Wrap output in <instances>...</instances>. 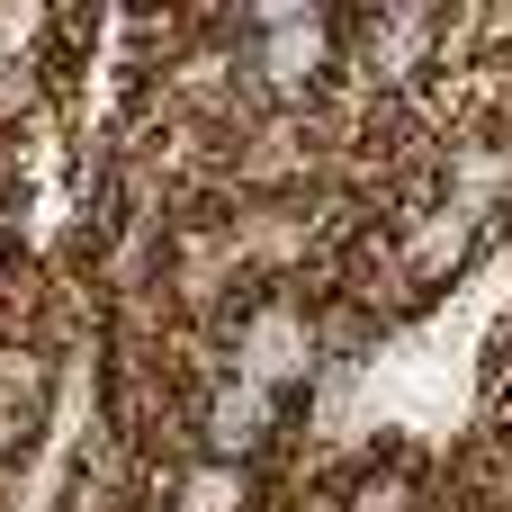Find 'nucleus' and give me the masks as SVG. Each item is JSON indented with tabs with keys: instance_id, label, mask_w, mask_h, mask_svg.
<instances>
[{
	"instance_id": "20e7f679",
	"label": "nucleus",
	"mask_w": 512,
	"mask_h": 512,
	"mask_svg": "<svg viewBox=\"0 0 512 512\" xmlns=\"http://www.w3.org/2000/svg\"><path fill=\"white\" fill-rule=\"evenodd\" d=\"M162 512H261V468H234V459H189V468H171Z\"/></svg>"
},
{
	"instance_id": "39448f33",
	"label": "nucleus",
	"mask_w": 512,
	"mask_h": 512,
	"mask_svg": "<svg viewBox=\"0 0 512 512\" xmlns=\"http://www.w3.org/2000/svg\"><path fill=\"white\" fill-rule=\"evenodd\" d=\"M414 495H423V486H414V459H369V468L342 486L333 512H414Z\"/></svg>"
},
{
	"instance_id": "f257e3e1",
	"label": "nucleus",
	"mask_w": 512,
	"mask_h": 512,
	"mask_svg": "<svg viewBox=\"0 0 512 512\" xmlns=\"http://www.w3.org/2000/svg\"><path fill=\"white\" fill-rule=\"evenodd\" d=\"M333 72H342V18H324V9H261L252 18V81H261V99L306 108Z\"/></svg>"
},
{
	"instance_id": "f03ea898",
	"label": "nucleus",
	"mask_w": 512,
	"mask_h": 512,
	"mask_svg": "<svg viewBox=\"0 0 512 512\" xmlns=\"http://www.w3.org/2000/svg\"><path fill=\"white\" fill-rule=\"evenodd\" d=\"M306 369H315V315H306V297L261 288V297L234 315V378H252V387H270V396H288Z\"/></svg>"
},
{
	"instance_id": "7ed1b4c3",
	"label": "nucleus",
	"mask_w": 512,
	"mask_h": 512,
	"mask_svg": "<svg viewBox=\"0 0 512 512\" xmlns=\"http://www.w3.org/2000/svg\"><path fill=\"white\" fill-rule=\"evenodd\" d=\"M279 423H288V396H270V387H252V378H225L207 405H198V459H234V468H252L270 441H279Z\"/></svg>"
},
{
	"instance_id": "423d86ee",
	"label": "nucleus",
	"mask_w": 512,
	"mask_h": 512,
	"mask_svg": "<svg viewBox=\"0 0 512 512\" xmlns=\"http://www.w3.org/2000/svg\"><path fill=\"white\" fill-rule=\"evenodd\" d=\"M54 36V9H36V0H18V9H0V72L9 63H27L36 45Z\"/></svg>"
}]
</instances>
